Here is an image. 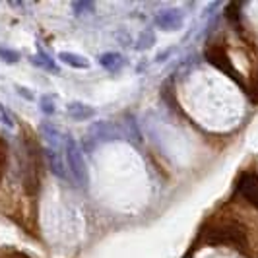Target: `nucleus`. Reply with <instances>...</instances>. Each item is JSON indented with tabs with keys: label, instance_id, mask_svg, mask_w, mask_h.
I'll use <instances>...</instances> for the list:
<instances>
[{
	"label": "nucleus",
	"instance_id": "nucleus-15",
	"mask_svg": "<svg viewBox=\"0 0 258 258\" xmlns=\"http://www.w3.org/2000/svg\"><path fill=\"white\" fill-rule=\"evenodd\" d=\"M72 10L76 16H88V14H93L95 10V4L93 2H72Z\"/></svg>",
	"mask_w": 258,
	"mask_h": 258
},
{
	"label": "nucleus",
	"instance_id": "nucleus-3",
	"mask_svg": "<svg viewBox=\"0 0 258 258\" xmlns=\"http://www.w3.org/2000/svg\"><path fill=\"white\" fill-rule=\"evenodd\" d=\"M124 136H126V132L120 128L118 124L109 122V120H97V122H93L90 126L84 144L91 152L95 146H101L105 142H113V140H120Z\"/></svg>",
	"mask_w": 258,
	"mask_h": 258
},
{
	"label": "nucleus",
	"instance_id": "nucleus-6",
	"mask_svg": "<svg viewBox=\"0 0 258 258\" xmlns=\"http://www.w3.org/2000/svg\"><path fill=\"white\" fill-rule=\"evenodd\" d=\"M39 134L45 142V150H54V152H64L66 136H62V132L56 128L52 122H43L39 126Z\"/></svg>",
	"mask_w": 258,
	"mask_h": 258
},
{
	"label": "nucleus",
	"instance_id": "nucleus-7",
	"mask_svg": "<svg viewBox=\"0 0 258 258\" xmlns=\"http://www.w3.org/2000/svg\"><path fill=\"white\" fill-rule=\"evenodd\" d=\"M184 22L182 18V12L177 10V8H169V10H161V12L155 16V26L161 27V29H167V31H173V29H179Z\"/></svg>",
	"mask_w": 258,
	"mask_h": 258
},
{
	"label": "nucleus",
	"instance_id": "nucleus-9",
	"mask_svg": "<svg viewBox=\"0 0 258 258\" xmlns=\"http://www.w3.org/2000/svg\"><path fill=\"white\" fill-rule=\"evenodd\" d=\"M99 64L103 66L107 72H111V74H116V72H120L122 70V66L126 64V60H124V56L120 54V52H103L101 56H99Z\"/></svg>",
	"mask_w": 258,
	"mask_h": 258
},
{
	"label": "nucleus",
	"instance_id": "nucleus-1",
	"mask_svg": "<svg viewBox=\"0 0 258 258\" xmlns=\"http://www.w3.org/2000/svg\"><path fill=\"white\" fill-rule=\"evenodd\" d=\"M200 243L206 245H221V246H231L241 250L243 254H250V243H248V235H246L245 227L233 218H220L218 214L214 218L202 225L200 235H198Z\"/></svg>",
	"mask_w": 258,
	"mask_h": 258
},
{
	"label": "nucleus",
	"instance_id": "nucleus-18",
	"mask_svg": "<svg viewBox=\"0 0 258 258\" xmlns=\"http://www.w3.org/2000/svg\"><path fill=\"white\" fill-rule=\"evenodd\" d=\"M0 120L8 126V128H14V120H12V116H10V113L4 109V105L0 103Z\"/></svg>",
	"mask_w": 258,
	"mask_h": 258
},
{
	"label": "nucleus",
	"instance_id": "nucleus-16",
	"mask_svg": "<svg viewBox=\"0 0 258 258\" xmlns=\"http://www.w3.org/2000/svg\"><path fill=\"white\" fill-rule=\"evenodd\" d=\"M0 58L4 62H8V64H14V62L20 60V52L12 51V49H6V47H0Z\"/></svg>",
	"mask_w": 258,
	"mask_h": 258
},
{
	"label": "nucleus",
	"instance_id": "nucleus-4",
	"mask_svg": "<svg viewBox=\"0 0 258 258\" xmlns=\"http://www.w3.org/2000/svg\"><path fill=\"white\" fill-rule=\"evenodd\" d=\"M204 56H206V60L210 64H214L216 68H220L221 72H225L231 78H235L237 82H241L239 72H237L233 60L229 58V52H227L225 45L221 41H210L206 45V49H204Z\"/></svg>",
	"mask_w": 258,
	"mask_h": 258
},
{
	"label": "nucleus",
	"instance_id": "nucleus-12",
	"mask_svg": "<svg viewBox=\"0 0 258 258\" xmlns=\"http://www.w3.org/2000/svg\"><path fill=\"white\" fill-rule=\"evenodd\" d=\"M31 62L41 66V68H45L47 72H54V74H58V66H56V62H54V60H52L51 56H49L45 51H39L35 56H31Z\"/></svg>",
	"mask_w": 258,
	"mask_h": 258
},
{
	"label": "nucleus",
	"instance_id": "nucleus-10",
	"mask_svg": "<svg viewBox=\"0 0 258 258\" xmlns=\"http://www.w3.org/2000/svg\"><path fill=\"white\" fill-rule=\"evenodd\" d=\"M45 152V157H47V165L51 169L52 175H56L58 179H68L66 175L64 163H62V154L60 152H54V150H43Z\"/></svg>",
	"mask_w": 258,
	"mask_h": 258
},
{
	"label": "nucleus",
	"instance_id": "nucleus-13",
	"mask_svg": "<svg viewBox=\"0 0 258 258\" xmlns=\"http://www.w3.org/2000/svg\"><path fill=\"white\" fill-rule=\"evenodd\" d=\"M54 101H56V97L51 95V93H45L43 97H41V111L45 113V115H54V111H56V107H54Z\"/></svg>",
	"mask_w": 258,
	"mask_h": 258
},
{
	"label": "nucleus",
	"instance_id": "nucleus-5",
	"mask_svg": "<svg viewBox=\"0 0 258 258\" xmlns=\"http://www.w3.org/2000/svg\"><path fill=\"white\" fill-rule=\"evenodd\" d=\"M235 194L246 200L258 210V173L252 169H243L235 181Z\"/></svg>",
	"mask_w": 258,
	"mask_h": 258
},
{
	"label": "nucleus",
	"instance_id": "nucleus-2",
	"mask_svg": "<svg viewBox=\"0 0 258 258\" xmlns=\"http://www.w3.org/2000/svg\"><path fill=\"white\" fill-rule=\"evenodd\" d=\"M64 154H66V163H68V171H70V179L76 182L80 188H88V184H90V173H88L86 157H84V148L78 144L76 138L66 136Z\"/></svg>",
	"mask_w": 258,
	"mask_h": 258
},
{
	"label": "nucleus",
	"instance_id": "nucleus-14",
	"mask_svg": "<svg viewBox=\"0 0 258 258\" xmlns=\"http://www.w3.org/2000/svg\"><path fill=\"white\" fill-rule=\"evenodd\" d=\"M155 43V35L152 29H146L142 35H140V39H138V43H136V49L138 51H144V49H148V47H152Z\"/></svg>",
	"mask_w": 258,
	"mask_h": 258
},
{
	"label": "nucleus",
	"instance_id": "nucleus-17",
	"mask_svg": "<svg viewBox=\"0 0 258 258\" xmlns=\"http://www.w3.org/2000/svg\"><path fill=\"white\" fill-rule=\"evenodd\" d=\"M6 159H8V144L0 136V181H2V175L6 169Z\"/></svg>",
	"mask_w": 258,
	"mask_h": 258
},
{
	"label": "nucleus",
	"instance_id": "nucleus-8",
	"mask_svg": "<svg viewBox=\"0 0 258 258\" xmlns=\"http://www.w3.org/2000/svg\"><path fill=\"white\" fill-rule=\"evenodd\" d=\"M66 115L70 116L72 120H90L95 116V109L86 103H80V101H72V103L66 105Z\"/></svg>",
	"mask_w": 258,
	"mask_h": 258
},
{
	"label": "nucleus",
	"instance_id": "nucleus-11",
	"mask_svg": "<svg viewBox=\"0 0 258 258\" xmlns=\"http://www.w3.org/2000/svg\"><path fill=\"white\" fill-rule=\"evenodd\" d=\"M58 60L62 64L70 66V68H76V70H88L90 68V60L82 54H76V52H70V51H62L58 52Z\"/></svg>",
	"mask_w": 258,
	"mask_h": 258
}]
</instances>
